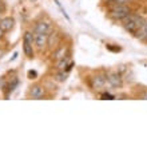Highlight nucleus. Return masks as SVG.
<instances>
[{"label":"nucleus","mask_w":147,"mask_h":147,"mask_svg":"<svg viewBox=\"0 0 147 147\" xmlns=\"http://www.w3.org/2000/svg\"><path fill=\"white\" fill-rule=\"evenodd\" d=\"M144 20L142 16L139 15H136V13H130V15H127L126 18L123 19L124 24H123V27L126 31H128L131 35H135L136 32H138V30H139L142 26H143L144 23Z\"/></svg>","instance_id":"obj_1"},{"label":"nucleus","mask_w":147,"mask_h":147,"mask_svg":"<svg viewBox=\"0 0 147 147\" xmlns=\"http://www.w3.org/2000/svg\"><path fill=\"white\" fill-rule=\"evenodd\" d=\"M131 8L128 7L127 4H115L114 7L110 9V16L115 20H123L127 15L131 13Z\"/></svg>","instance_id":"obj_2"},{"label":"nucleus","mask_w":147,"mask_h":147,"mask_svg":"<svg viewBox=\"0 0 147 147\" xmlns=\"http://www.w3.org/2000/svg\"><path fill=\"white\" fill-rule=\"evenodd\" d=\"M28 96L32 98V99H43L46 96V87L43 84H32L28 90Z\"/></svg>","instance_id":"obj_3"},{"label":"nucleus","mask_w":147,"mask_h":147,"mask_svg":"<svg viewBox=\"0 0 147 147\" xmlns=\"http://www.w3.org/2000/svg\"><path fill=\"white\" fill-rule=\"evenodd\" d=\"M106 78H107V82L110 83V86H112L114 88H120L123 86V79L120 76V74L115 72V71H110L106 75Z\"/></svg>","instance_id":"obj_4"},{"label":"nucleus","mask_w":147,"mask_h":147,"mask_svg":"<svg viewBox=\"0 0 147 147\" xmlns=\"http://www.w3.org/2000/svg\"><path fill=\"white\" fill-rule=\"evenodd\" d=\"M59 44H60V34H59V31L52 30V31L47 35V47H48L50 50H55Z\"/></svg>","instance_id":"obj_5"},{"label":"nucleus","mask_w":147,"mask_h":147,"mask_svg":"<svg viewBox=\"0 0 147 147\" xmlns=\"http://www.w3.org/2000/svg\"><path fill=\"white\" fill-rule=\"evenodd\" d=\"M52 31V26L50 22H38L34 27V34H50Z\"/></svg>","instance_id":"obj_6"},{"label":"nucleus","mask_w":147,"mask_h":147,"mask_svg":"<svg viewBox=\"0 0 147 147\" xmlns=\"http://www.w3.org/2000/svg\"><path fill=\"white\" fill-rule=\"evenodd\" d=\"M67 55H70V47L66 46V44H59V46L54 50L52 58H54L55 60H59V59L64 58Z\"/></svg>","instance_id":"obj_7"},{"label":"nucleus","mask_w":147,"mask_h":147,"mask_svg":"<svg viewBox=\"0 0 147 147\" xmlns=\"http://www.w3.org/2000/svg\"><path fill=\"white\" fill-rule=\"evenodd\" d=\"M106 83H107V78L103 74H96L91 78V87L92 88H102L106 86Z\"/></svg>","instance_id":"obj_8"},{"label":"nucleus","mask_w":147,"mask_h":147,"mask_svg":"<svg viewBox=\"0 0 147 147\" xmlns=\"http://www.w3.org/2000/svg\"><path fill=\"white\" fill-rule=\"evenodd\" d=\"M0 26H1V28L4 30V32H9L15 27V19H13L12 16L1 18V19H0Z\"/></svg>","instance_id":"obj_9"},{"label":"nucleus","mask_w":147,"mask_h":147,"mask_svg":"<svg viewBox=\"0 0 147 147\" xmlns=\"http://www.w3.org/2000/svg\"><path fill=\"white\" fill-rule=\"evenodd\" d=\"M47 35H48V34H35L34 44L36 46L38 50H43V48L47 46Z\"/></svg>","instance_id":"obj_10"},{"label":"nucleus","mask_w":147,"mask_h":147,"mask_svg":"<svg viewBox=\"0 0 147 147\" xmlns=\"http://www.w3.org/2000/svg\"><path fill=\"white\" fill-rule=\"evenodd\" d=\"M23 52L28 59H34V56H35L34 44H32V43H28L27 40H23Z\"/></svg>","instance_id":"obj_11"},{"label":"nucleus","mask_w":147,"mask_h":147,"mask_svg":"<svg viewBox=\"0 0 147 147\" xmlns=\"http://www.w3.org/2000/svg\"><path fill=\"white\" fill-rule=\"evenodd\" d=\"M18 86H19V79H18V76H13L12 78V82H9V83L7 84V87L4 88V91H5V96H9V94L13 92Z\"/></svg>","instance_id":"obj_12"},{"label":"nucleus","mask_w":147,"mask_h":147,"mask_svg":"<svg viewBox=\"0 0 147 147\" xmlns=\"http://www.w3.org/2000/svg\"><path fill=\"white\" fill-rule=\"evenodd\" d=\"M70 63V55H67V56H64V58L59 59V60H56V70H63L64 71V68L67 67V64Z\"/></svg>","instance_id":"obj_13"},{"label":"nucleus","mask_w":147,"mask_h":147,"mask_svg":"<svg viewBox=\"0 0 147 147\" xmlns=\"http://www.w3.org/2000/svg\"><path fill=\"white\" fill-rule=\"evenodd\" d=\"M52 79H54L55 82H58V83H63V82H66V79H67V72L63 70H56V72H55Z\"/></svg>","instance_id":"obj_14"},{"label":"nucleus","mask_w":147,"mask_h":147,"mask_svg":"<svg viewBox=\"0 0 147 147\" xmlns=\"http://www.w3.org/2000/svg\"><path fill=\"white\" fill-rule=\"evenodd\" d=\"M134 36H135V38H138V39H140V40H143V39L146 38V36H147V20H144L143 26L138 30V32H136Z\"/></svg>","instance_id":"obj_15"},{"label":"nucleus","mask_w":147,"mask_h":147,"mask_svg":"<svg viewBox=\"0 0 147 147\" xmlns=\"http://www.w3.org/2000/svg\"><path fill=\"white\" fill-rule=\"evenodd\" d=\"M54 1H55V4H56V5H58V7H59V9H60V11H62V13H63V15L66 16V19H67V20H70V16L67 15L66 9H64V8L62 7V4H60V1H59V0H54Z\"/></svg>","instance_id":"obj_16"},{"label":"nucleus","mask_w":147,"mask_h":147,"mask_svg":"<svg viewBox=\"0 0 147 147\" xmlns=\"http://www.w3.org/2000/svg\"><path fill=\"white\" fill-rule=\"evenodd\" d=\"M107 50L109 51H112V52H119V51H122V48L120 47H114V44H107Z\"/></svg>","instance_id":"obj_17"},{"label":"nucleus","mask_w":147,"mask_h":147,"mask_svg":"<svg viewBox=\"0 0 147 147\" xmlns=\"http://www.w3.org/2000/svg\"><path fill=\"white\" fill-rule=\"evenodd\" d=\"M36 78H38V72L35 70L28 71V79H36Z\"/></svg>","instance_id":"obj_18"},{"label":"nucleus","mask_w":147,"mask_h":147,"mask_svg":"<svg viewBox=\"0 0 147 147\" xmlns=\"http://www.w3.org/2000/svg\"><path fill=\"white\" fill-rule=\"evenodd\" d=\"M74 64H75V63H74V62H70V63H68V64H67V67H66V68H64V71H66V72L68 74V72H70L71 70H72Z\"/></svg>","instance_id":"obj_19"},{"label":"nucleus","mask_w":147,"mask_h":147,"mask_svg":"<svg viewBox=\"0 0 147 147\" xmlns=\"http://www.w3.org/2000/svg\"><path fill=\"white\" fill-rule=\"evenodd\" d=\"M102 98H103V99H114L115 96H114V95H110V94L106 92V94H103V95H102Z\"/></svg>","instance_id":"obj_20"},{"label":"nucleus","mask_w":147,"mask_h":147,"mask_svg":"<svg viewBox=\"0 0 147 147\" xmlns=\"http://www.w3.org/2000/svg\"><path fill=\"white\" fill-rule=\"evenodd\" d=\"M4 35H5V32H4V30L1 28V26H0V40L4 38Z\"/></svg>","instance_id":"obj_21"},{"label":"nucleus","mask_w":147,"mask_h":147,"mask_svg":"<svg viewBox=\"0 0 147 147\" xmlns=\"http://www.w3.org/2000/svg\"><path fill=\"white\" fill-rule=\"evenodd\" d=\"M18 55H19V54H18V52H15V54H13V56H12V58L9 59V62H13V60H15V59L18 58Z\"/></svg>","instance_id":"obj_22"},{"label":"nucleus","mask_w":147,"mask_h":147,"mask_svg":"<svg viewBox=\"0 0 147 147\" xmlns=\"http://www.w3.org/2000/svg\"><path fill=\"white\" fill-rule=\"evenodd\" d=\"M140 98H142V99H144V100H147V91H144V92L142 94V96H140Z\"/></svg>","instance_id":"obj_23"},{"label":"nucleus","mask_w":147,"mask_h":147,"mask_svg":"<svg viewBox=\"0 0 147 147\" xmlns=\"http://www.w3.org/2000/svg\"><path fill=\"white\" fill-rule=\"evenodd\" d=\"M30 1H32V3H36V1H38V0H30Z\"/></svg>","instance_id":"obj_24"},{"label":"nucleus","mask_w":147,"mask_h":147,"mask_svg":"<svg viewBox=\"0 0 147 147\" xmlns=\"http://www.w3.org/2000/svg\"><path fill=\"white\" fill-rule=\"evenodd\" d=\"M143 40H144V42H146V43H147V36H146V38H144V39H143Z\"/></svg>","instance_id":"obj_25"},{"label":"nucleus","mask_w":147,"mask_h":147,"mask_svg":"<svg viewBox=\"0 0 147 147\" xmlns=\"http://www.w3.org/2000/svg\"><path fill=\"white\" fill-rule=\"evenodd\" d=\"M0 19H1V12H0Z\"/></svg>","instance_id":"obj_26"},{"label":"nucleus","mask_w":147,"mask_h":147,"mask_svg":"<svg viewBox=\"0 0 147 147\" xmlns=\"http://www.w3.org/2000/svg\"><path fill=\"white\" fill-rule=\"evenodd\" d=\"M1 3H3V1H1V0H0V4H1ZM0 12H1V11H0Z\"/></svg>","instance_id":"obj_27"}]
</instances>
